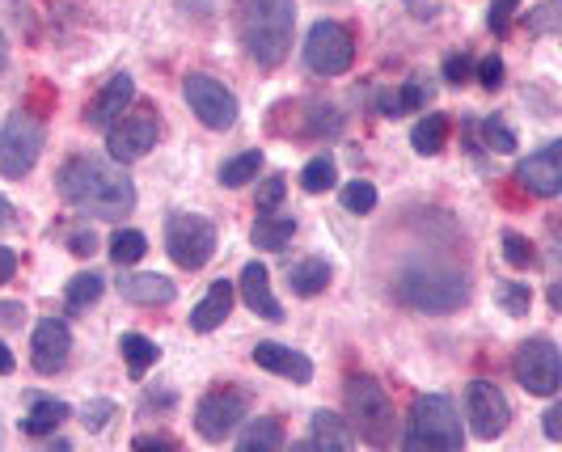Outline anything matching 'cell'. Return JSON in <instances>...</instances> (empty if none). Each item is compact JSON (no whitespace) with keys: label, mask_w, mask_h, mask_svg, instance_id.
I'll list each match as a JSON object with an SVG mask.
<instances>
[{"label":"cell","mask_w":562,"mask_h":452,"mask_svg":"<svg viewBox=\"0 0 562 452\" xmlns=\"http://www.w3.org/2000/svg\"><path fill=\"white\" fill-rule=\"evenodd\" d=\"M56 191L64 203H72L77 212L98 216V221L132 216L136 207V182L98 157H68L56 173Z\"/></svg>","instance_id":"cell-1"},{"label":"cell","mask_w":562,"mask_h":452,"mask_svg":"<svg viewBox=\"0 0 562 452\" xmlns=\"http://www.w3.org/2000/svg\"><path fill=\"white\" fill-rule=\"evenodd\" d=\"M233 26L258 68H280L292 52L296 0H233Z\"/></svg>","instance_id":"cell-2"},{"label":"cell","mask_w":562,"mask_h":452,"mask_svg":"<svg viewBox=\"0 0 562 452\" xmlns=\"http://www.w3.org/2000/svg\"><path fill=\"white\" fill-rule=\"evenodd\" d=\"M394 296L415 313H452L470 301V280L440 262L406 267L394 280Z\"/></svg>","instance_id":"cell-3"},{"label":"cell","mask_w":562,"mask_h":452,"mask_svg":"<svg viewBox=\"0 0 562 452\" xmlns=\"http://www.w3.org/2000/svg\"><path fill=\"white\" fill-rule=\"evenodd\" d=\"M347 423L372 449H390L394 444V431H397L394 402H390L385 385L376 376H368V372L347 376Z\"/></svg>","instance_id":"cell-4"},{"label":"cell","mask_w":562,"mask_h":452,"mask_svg":"<svg viewBox=\"0 0 562 452\" xmlns=\"http://www.w3.org/2000/svg\"><path fill=\"white\" fill-rule=\"evenodd\" d=\"M465 444V431L457 419V406L445 394H423L411 406L402 449L406 452H457Z\"/></svg>","instance_id":"cell-5"},{"label":"cell","mask_w":562,"mask_h":452,"mask_svg":"<svg viewBox=\"0 0 562 452\" xmlns=\"http://www.w3.org/2000/svg\"><path fill=\"white\" fill-rule=\"evenodd\" d=\"M43 144H47V123L30 111V106L13 111L4 118V127H0V173L9 182H22L38 166Z\"/></svg>","instance_id":"cell-6"},{"label":"cell","mask_w":562,"mask_h":452,"mask_svg":"<svg viewBox=\"0 0 562 452\" xmlns=\"http://www.w3.org/2000/svg\"><path fill=\"white\" fill-rule=\"evenodd\" d=\"M166 250L182 271H203L216 255V225L199 212H173L166 221Z\"/></svg>","instance_id":"cell-7"},{"label":"cell","mask_w":562,"mask_h":452,"mask_svg":"<svg viewBox=\"0 0 562 452\" xmlns=\"http://www.w3.org/2000/svg\"><path fill=\"white\" fill-rule=\"evenodd\" d=\"M512 376L525 385V394L533 397H554L562 385V355L554 339L537 335V339L520 342L512 355Z\"/></svg>","instance_id":"cell-8"},{"label":"cell","mask_w":562,"mask_h":452,"mask_svg":"<svg viewBox=\"0 0 562 452\" xmlns=\"http://www.w3.org/2000/svg\"><path fill=\"white\" fill-rule=\"evenodd\" d=\"M182 98L207 132H228L237 123V93L216 81L212 72H187L182 77Z\"/></svg>","instance_id":"cell-9"},{"label":"cell","mask_w":562,"mask_h":452,"mask_svg":"<svg viewBox=\"0 0 562 452\" xmlns=\"http://www.w3.org/2000/svg\"><path fill=\"white\" fill-rule=\"evenodd\" d=\"M157 136H161V118H157V111H148V106H136V111H132V106H127V111L106 127L111 161L114 166H132V161H140V157H148V148H157Z\"/></svg>","instance_id":"cell-10"},{"label":"cell","mask_w":562,"mask_h":452,"mask_svg":"<svg viewBox=\"0 0 562 452\" xmlns=\"http://www.w3.org/2000/svg\"><path fill=\"white\" fill-rule=\"evenodd\" d=\"M250 415V394L237 385H221L212 394L199 397L195 406V431L212 444H225L228 436L241 427V419Z\"/></svg>","instance_id":"cell-11"},{"label":"cell","mask_w":562,"mask_h":452,"mask_svg":"<svg viewBox=\"0 0 562 452\" xmlns=\"http://www.w3.org/2000/svg\"><path fill=\"white\" fill-rule=\"evenodd\" d=\"M305 64L317 77H342L356 64V34L342 22H317L305 38Z\"/></svg>","instance_id":"cell-12"},{"label":"cell","mask_w":562,"mask_h":452,"mask_svg":"<svg viewBox=\"0 0 562 452\" xmlns=\"http://www.w3.org/2000/svg\"><path fill=\"white\" fill-rule=\"evenodd\" d=\"M465 419L479 440H499L512 423V402L495 381H474L465 389Z\"/></svg>","instance_id":"cell-13"},{"label":"cell","mask_w":562,"mask_h":452,"mask_svg":"<svg viewBox=\"0 0 562 452\" xmlns=\"http://www.w3.org/2000/svg\"><path fill=\"white\" fill-rule=\"evenodd\" d=\"M68 355H72V330H68V321L64 317H43L34 326V339H30V364H34V372L38 376H56V372H64Z\"/></svg>","instance_id":"cell-14"},{"label":"cell","mask_w":562,"mask_h":452,"mask_svg":"<svg viewBox=\"0 0 562 452\" xmlns=\"http://www.w3.org/2000/svg\"><path fill=\"white\" fill-rule=\"evenodd\" d=\"M516 182L537 199H554L562 191V144H541L516 166Z\"/></svg>","instance_id":"cell-15"},{"label":"cell","mask_w":562,"mask_h":452,"mask_svg":"<svg viewBox=\"0 0 562 452\" xmlns=\"http://www.w3.org/2000/svg\"><path fill=\"white\" fill-rule=\"evenodd\" d=\"M250 360L258 368H267V372H276L283 381H292V385H310L313 381V360L305 351H292V347H283V342H254Z\"/></svg>","instance_id":"cell-16"},{"label":"cell","mask_w":562,"mask_h":452,"mask_svg":"<svg viewBox=\"0 0 562 452\" xmlns=\"http://www.w3.org/2000/svg\"><path fill=\"white\" fill-rule=\"evenodd\" d=\"M237 292H241V301H246V309L254 317H262V321H283V305L276 301V292H271V271L254 258L241 267V280L233 283Z\"/></svg>","instance_id":"cell-17"},{"label":"cell","mask_w":562,"mask_h":452,"mask_svg":"<svg viewBox=\"0 0 562 452\" xmlns=\"http://www.w3.org/2000/svg\"><path fill=\"white\" fill-rule=\"evenodd\" d=\"M136 102V81H132V72H114L111 81L102 86V93L85 106V123L89 127H98V132H106L119 114L127 111Z\"/></svg>","instance_id":"cell-18"},{"label":"cell","mask_w":562,"mask_h":452,"mask_svg":"<svg viewBox=\"0 0 562 452\" xmlns=\"http://www.w3.org/2000/svg\"><path fill=\"white\" fill-rule=\"evenodd\" d=\"M119 296L127 305H140V309H157V305H173L178 287L169 275H157V271H144V275H127L119 283Z\"/></svg>","instance_id":"cell-19"},{"label":"cell","mask_w":562,"mask_h":452,"mask_svg":"<svg viewBox=\"0 0 562 452\" xmlns=\"http://www.w3.org/2000/svg\"><path fill=\"white\" fill-rule=\"evenodd\" d=\"M233 283L228 280H216L207 287V296L199 301L195 309H191V330L195 335H212V330H221L228 321V313H233Z\"/></svg>","instance_id":"cell-20"},{"label":"cell","mask_w":562,"mask_h":452,"mask_svg":"<svg viewBox=\"0 0 562 452\" xmlns=\"http://www.w3.org/2000/svg\"><path fill=\"white\" fill-rule=\"evenodd\" d=\"M310 444L326 452H342L356 444V431H351L347 419H338L335 410H317L310 423Z\"/></svg>","instance_id":"cell-21"},{"label":"cell","mask_w":562,"mask_h":452,"mask_svg":"<svg viewBox=\"0 0 562 452\" xmlns=\"http://www.w3.org/2000/svg\"><path fill=\"white\" fill-rule=\"evenodd\" d=\"M330 275H335V271H330L326 258H301V262L288 267V287L310 301V296H322V292L330 287Z\"/></svg>","instance_id":"cell-22"},{"label":"cell","mask_w":562,"mask_h":452,"mask_svg":"<svg viewBox=\"0 0 562 452\" xmlns=\"http://www.w3.org/2000/svg\"><path fill=\"white\" fill-rule=\"evenodd\" d=\"M68 402H59V397H34L30 402V415L22 419V431L26 436H56L59 427L68 423Z\"/></svg>","instance_id":"cell-23"},{"label":"cell","mask_w":562,"mask_h":452,"mask_svg":"<svg viewBox=\"0 0 562 452\" xmlns=\"http://www.w3.org/2000/svg\"><path fill=\"white\" fill-rule=\"evenodd\" d=\"M296 233V216H280V212H258V225H254L250 241L258 250H283Z\"/></svg>","instance_id":"cell-24"},{"label":"cell","mask_w":562,"mask_h":452,"mask_svg":"<svg viewBox=\"0 0 562 452\" xmlns=\"http://www.w3.org/2000/svg\"><path fill=\"white\" fill-rule=\"evenodd\" d=\"M411 144H415L419 157L445 152V144H449V118L445 114H423L419 123L411 127Z\"/></svg>","instance_id":"cell-25"},{"label":"cell","mask_w":562,"mask_h":452,"mask_svg":"<svg viewBox=\"0 0 562 452\" xmlns=\"http://www.w3.org/2000/svg\"><path fill=\"white\" fill-rule=\"evenodd\" d=\"M237 449L241 452H280L283 449V423L280 419H250V427L237 436Z\"/></svg>","instance_id":"cell-26"},{"label":"cell","mask_w":562,"mask_h":452,"mask_svg":"<svg viewBox=\"0 0 562 452\" xmlns=\"http://www.w3.org/2000/svg\"><path fill=\"white\" fill-rule=\"evenodd\" d=\"M119 351H123V360H127V372L140 381L148 368L161 360V351H157V342L144 339V335H123L119 339Z\"/></svg>","instance_id":"cell-27"},{"label":"cell","mask_w":562,"mask_h":452,"mask_svg":"<svg viewBox=\"0 0 562 452\" xmlns=\"http://www.w3.org/2000/svg\"><path fill=\"white\" fill-rule=\"evenodd\" d=\"M102 292H106V280L98 275V271H81V275H72L68 280V309H89V305H98L102 301Z\"/></svg>","instance_id":"cell-28"},{"label":"cell","mask_w":562,"mask_h":452,"mask_svg":"<svg viewBox=\"0 0 562 452\" xmlns=\"http://www.w3.org/2000/svg\"><path fill=\"white\" fill-rule=\"evenodd\" d=\"M144 255H148V237H144L140 228H119V233L111 237L114 267H136Z\"/></svg>","instance_id":"cell-29"},{"label":"cell","mask_w":562,"mask_h":452,"mask_svg":"<svg viewBox=\"0 0 562 452\" xmlns=\"http://www.w3.org/2000/svg\"><path fill=\"white\" fill-rule=\"evenodd\" d=\"M262 170V152L250 148V152H237V157H228L225 166H221V187H246L254 182Z\"/></svg>","instance_id":"cell-30"},{"label":"cell","mask_w":562,"mask_h":452,"mask_svg":"<svg viewBox=\"0 0 562 452\" xmlns=\"http://www.w3.org/2000/svg\"><path fill=\"white\" fill-rule=\"evenodd\" d=\"M305 123H301V136H313V140H322V136H335L338 127H342V114L330 106V102H310L305 106Z\"/></svg>","instance_id":"cell-31"},{"label":"cell","mask_w":562,"mask_h":452,"mask_svg":"<svg viewBox=\"0 0 562 452\" xmlns=\"http://www.w3.org/2000/svg\"><path fill=\"white\" fill-rule=\"evenodd\" d=\"M338 182V166H335V157L330 152H317L310 166L301 170V187L310 191V195H322V191H330Z\"/></svg>","instance_id":"cell-32"},{"label":"cell","mask_w":562,"mask_h":452,"mask_svg":"<svg viewBox=\"0 0 562 452\" xmlns=\"http://www.w3.org/2000/svg\"><path fill=\"white\" fill-rule=\"evenodd\" d=\"M495 301H499V309H504L507 317H529V309H533V287H529V283L504 280L495 287Z\"/></svg>","instance_id":"cell-33"},{"label":"cell","mask_w":562,"mask_h":452,"mask_svg":"<svg viewBox=\"0 0 562 452\" xmlns=\"http://www.w3.org/2000/svg\"><path fill=\"white\" fill-rule=\"evenodd\" d=\"M504 258L512 262V267H520V271H529V267H537L533 241H529L525 233H516V228H504Z\"/></svg>","instance_id":"cell-34"},{"label":"cell","mask_w":562,"mask_h":452,"mask_svg":"<svg viewBox=\"0 0 562 452\" xmlns=\"http://www.w3.org/2000/svg\"><path fill=\"white\" fill-rule=\"evenodd\" d=\"M482 144L491 148V152H516V132L507 127L499 114H491V118H482Z\"/></svg>","instance_id":"cell-35"},{"label":"cell","mask_w":562,"mask_h":452,"mask_svg":"<svg viewBox=\"0 0 562 452\" xmlns=\"http://www.w3.org/2000/svg\"><path fill=\"white\" fill-rule=\"evenodd\" d=\"M342 207H347V212H356V216H368V212L376 207V187L364 182V178L347 182V187H342Z\"/></svg>","instance_id":"cell-36"},{"label":"cell","mask_w":562,"mask_h":452,"mask_svg":"<svg viewBox=\"0 0 562 452\" xmlns=\"http://www.w3.org/2000/svg\"><path fill=\"white\" fill-rule=\"evenodd\" d=\"M283 191H288V178L283 173H271V178H262V187H258V199H254V207L258 212H276L283 203Z\"/></svg>","instance_id":"cell-37"},{"label":"cell","mask_w":562,"mask_h":452,"mask_svg":"<svg viewBox=\"0 0 562 452\" xmlns=\"http://www.w3.org/2000/svg\"><path fill=\"white\" fill-rule=\"evenodd\" d=\"M114 410H119V406H114L111 397H98V402H89L81 410V427L85 431H102V427L114 419Z\"/></svg>","instance_id":"cell-38"},{"label":"cell","mask_w":562,"mask_h":452,"mask_svg":"<svg viewBox=\"0 0 562 452\" xmlns=\"http://www.w3.org/2000/svg\"><path fill=\"white\" fill-rule=\"evenodd\" d=\"M520 0H491V13H486V26L491 34H507L512 30V18H516Z\"/></svg>","instance_id":"cell-39"},{"label":"cell","mask_w":562,"mask_h":452,"mask_svg":"<svg viewBox=\"0 0 562 452\" xmlns=\"http://www.w3.org/2000/svg\"><path fill=\"white\" fill-rule=\"evenodd\" d=\"M427 98H431V89L423 86V81H406L402 93H397V102H402V114L406 111H423L427 106Z\"/></svg>","instance_id":"cell-40"},{"label":"cell","mask_w":562,"mask_h":452,"mask_svg":"<svg viewBox=\"0 0 562 452\" xmlns=\"http://www.w3.org/2000/svg\"><path fill=\"white\" fill-rule=\"evenodd\" d=\"M525 26L533 30V34H550V30L559 26V18H554V9H550V4H537V9L525 13Z\"/></svg>","instance_id":"cell-41"},{"label":"cell","mask_w":562,"mask_h":452,"mask_svg":"<svg viewBox=\"0 0 562 452\" xmlns=\"http://www.w3.org/2000/svg\"><path fill=\"white\" fill-rule=\"evenodd\" d=\"M504 72H507L504 59H499V56H486V59L479 64V81H482V89H499V86H504Z\"/></svg>","instance_id":"cell-42"},{"label":"cell","mask_w":562,"mask_h":452,"mask_svg":"<svg viewBox=\"0 0 562 452\" xmlns=\"http://www.w3.org/2000/svg\"><path fill=\"white\" fill-rule=\"evenodd\" d=\"M68 250L89 258L93 250H98V233H93V228H72V233H68Z\"/></svg>","instance_id":"cell-43"},{"label":"cell","mask_w":562,"mask_h":452,"mask_svg":"<svg viewBox=\"0 0 562 452\" xmlns=\"http://www.w3.org/2000/svg\"><path fill=\"white\" fill-rule=\"evenodd\" d=\"M470 68H474V64H470V56H465V52H461V56H449V59H445V81H449V86L470 81Z\"/></svg>","instance_id":"cell-44"},{"label":"cell","mask_w":562,"mask_h":452,"mask_svg":"<svg viewBox=\"0 0 562 452\" xmlns=\"http://www.w3.org/2000/svg\"><path fill=\"white\" fill-rule=\"evenodd\" d=\"M22 321H26V309H22V301H0V326L18 330Z\"/></svg>","instance_id":"cell-45"},{"label":"cell","mask_w":562,"mask_h":452,"mask_svg":"<svg viewBox=\"0 0 562 452\" xmlns=\"http://www.w3.org/2000/svg\"><path fill=\"white\" fill-rule=\"evenodd\" d=\"M132 449H178V440H173V436H161V431H153V436H136Z\"/></svg>","instance_id":"cell-46"},{"label":"cell","mask_w":562,"mask_h":452,"mask_svg":"<svg viewBox=\"0 0 562 452\" xmlns=\"http://www.w3.org/2000/svg\"><path fill=\"white\" fill-rule=\"evenodd\" d=\"M411 4V13L419 18V22H431L436 13H440V0H406Z\"/></svg>","instance_id":"cell-47"},{"label":"cell","mask_w":562,"mask_h":452,"mask_svg":"<svg viewBox=\"0 0 562 452\" xmlns=\"http://www.w3.org/2000/svg\"><path fill=\"white\" fill-rule=\"evenodd\" d=\"M546 440H562V406L546 410Z\"/></svg>","instance_id":"cell-48"},{"label":"cell","mask_w":562,"mask_h":452,"mask_svg":"<svg viewBox=\"0 0 562 452\" xmlns=\"http://www.w3.org/2000/svg\"><path fill=\"white\" fill-rule=\"evenodd\" d=\"M13 271H18V255L9 246H0V283L13 280Z\"/></svg>","instance_id":"cell-49"},{"label":"cell","mask_w":562,"mask_h":452,"mask_svg":"<svg viewBox=\"0 0 562 452\" xmlns=\"http://www.w3.org/2000/svg\"><path fill=\"white\" fill-rule=\"evenodd\" d=\"M376 111L385 114V118H397V114H402V102H397V93H381V98H376Z\"/></svg>","instance_id":"cell-50"},{"label":"cell","mask_w":562,"mask_h":452,"mask_svg":"<svg viewBox=\"0 0 562 452\" xmlns=\"http://www.w3.org/2000/svg\"><path fill=\"white\" fill-rule=\"evenodd\" d=\"M13 368H18V360H13V351H9V347H4V339H0V376H9Z\"/></svg>","instance_id":"cell-51"},{"label":"cell","mask_w":562,"mask_h":452,"mask_svg":"<svg viewBox=\"0 0 562 452\" xmlns=\"http://www.w3.org/2000/svg\"><path fill=\"white\" fill-rule=\"evenodd\" d=\"M9 225H13V203L0 199V228H9Z\"/></svg>","instance_id":"cell-52"},{"label":"cell","mask_w":562,"mask_h":452,"mask_svg":"<svg viewBox=\"0 0 562 452\" xmlns=\"http://www.w3.org/2000/svg\"><path fill=\"white\" fill-rule=\"evenodd\" d=\"M4 64H9V38H4V30H0V72H4Z\"/></svg>","instance_id":"cell-53"}]
</instances>
